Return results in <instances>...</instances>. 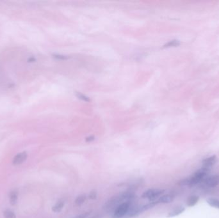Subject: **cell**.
Segmentation results:
<instances>
[{
    "mask_svg": "<svg viewBox=\"0 0 219 218\" xmlns=\"http://www.w3.org/2000/svg\"><path fill=\"white\" fill-rule=\"evenodd\" d=\"M18 192L17 191H12L9 194V201L10 204L14 206L18 203Z\"/></svg>",
    "mask_w": 219,
    "mask_h": 218,
    "instance_id": "10",
    "label": "cell"
},
{
    "mask_svg": "<svg viewBox=\"0 0 219 218\" xmlns=\"http://www.w3.org/2000/svg\"><path fill=\"white\" fill-rule=\"evenodd\" d=\"M185 211V207L183 206H180L177 207L175 208L172 209V210L168 214L167 217H173L177 216H179L183 213Z\"/></svg>",
    "mask_w": 219,
    "mask_h": 218,
    "instance_id": "9",
    "label": "cell"
},
{
    "mask_svg": "<svg viewBox=\"0 0 219 218\" xmlns=\"http://www.w3.org/2000/svg\"><path fill=\"white\" fill-rule=\"evenodd\" d=\"M87 195L85 194H82L76 197L75 200V204L76 205H81L84 204L87 200Z\"/></svg>",
    "mask_w": 219,
    "mask_h": 218,
    "instance_id": "14",
    "label": "cell"
},
{
    "mask_svg": "<svg viewBox=\"0 0 219 218\" xmlns=\"http://www.w3.org/2000/svg\"><path fill=\"white\" fill-rule=\"evenodd\" d=\"M180 44V42L178 40H172L170 42H168L167 43L165 47H171V46H177L178 45Z\"/></svg>",
    "mask_w": 219,
    "mask_h": 218,
    "instance_id": "17",
    "label": "cell"
},
{
    "mask_svg": "<svg viewBox=\"0 0 219 218\" xmlns=\"http://www.w3.org/2000/svg\"><path fill=\"white\" fill-rule=\"evenodd\" d=\"M217 156L215 155H213L203 159V161H202V164H203V167L211 170V168L217 163Z\"/></svg>",
    "mask_w": 219,
    "mask_h": 218,
    "instance_id": "7",
    "label": "cell"
},
{
    "mask_svg": "<svg viewBox=\"0 0 219 218\" xmlns=\"http://www.w3.org/2000/svg\"><path fill=\"white\" fill-rule=\"evenodd\" d=\"M206 202L211 207L219 209V199L209 198L206 200Z\"/></svg>",
    "mask_w": 219,
    "mask_h": 218,
    "instance_id": "13",
    "label": "cell"
},
{
    "mask_svg": "<svg viewBox=\"0 0 219 218\" xmlns=\"http://www.w3.org/2000/svg\"><path fill=\"white\" fill-rule=\"evenodd\" d=\"M89 198L90 199V200H94L97 197V192L94 190L93 191H92L90 192V193L89 194V196H88Z\"/></svg>",
    "mask_w": 219,
    "mask_h": 218,
    "instance_id": "18",
    "label": "cell"
},
{
    "mask_svg": "<svg viewBox=\"0 0 219 218\" xmlns=\"http://www.w3.org/2000/svg\"><path fill=\"white\" fill-rule=\"evenodd\" d=\"M174 199V196L172 195L166 194V195H162L161 196H159L156 200V202L158 204H167L172 202Z\"/></svg>",
    "mask_w": 219,
    "mask_h": 218,
    "instance_id": "8",
    "label": "cell"
},
{
    "mask_svg": "<svg viewBox=\"0 0 219 218\" xmlns=\"http://www.w3.org/2000/svg\"><path fill=\"white\" fill-rule=\"evenodd\" d=\"M200 183H202L203 186H205L206 188H215L219 185V175L207 176Z\"/></svg>",
    "mask_w": 219,
    "mask_h": 218,
    "instance_id": "5",
    "label": "cell"
},
{
    "mask_svg": "<svg viewBox=\"0 0 219 218\" xmlns=\"http://www.w3.org/2000/svg\"><path fill=\"white\" fill-rule=\"evenodd\" d=\"M165 192L164 189H149L143 192L142 198L147 199L151 202L156 200L159 196H161Z\"/></svg>",
    "mask_w": 219,
    "mask_h": 218,
    "instance_id": "4",
    "label": "cell"
},
{
    "mask_svg": "<svg viewBox=\"0 0 219 218\" xmlns=\"http://www.w3.org/2000/svg\"><path fill=\"white\" fill-rule=\"evenodd\" d=\"M91 212H92V211H89V212H84V213H82V214H81L80 215L75 216L73 218H87L91 214Z\"/></svg>",
    "mask_w": 219,
    "mask_h": 218,
    "instance_id": "16",
    "label": "cell"
},
{
    "mask_svg": "<svg viewBox=\"0 0 219 218\" xmlns=\"http://www.w3.org/2000/svg\"><path fill=\"white\" fill-rule=\"evenodd\" d=\"M100 217H101V216H100L99 214H96V215L90 217V218H100Z\"/></svg>",
    "mask_w": 219,
    "mask_h": 218,
    "instance_id": "21",
    "label": "cell"
},
{
    "mask_svg": "<svg viewBox=\"0 0 219 218\" xmlns=\"http://www.w3.org/2000/svg\"><path fill=\"white\" fill-rule=\"evenodd\" d=\"M199 200V196L197 195H192L190 196L187 201V205L189 207H193L196 205Z\"/></svg>",
    "mask_w": 219,
    "mask_h": 218,
    "instance_id": "11",
    "label": "cell"
},
{
    "mask_svg": "<svg viewBox=\"0 0 219 218\" xmlns=\"http://www.w3.org/2000/svg\"><path fill=\"white\" fill-rule=\"evenodd\" d=\"M94 137H90V138H88L87 139V141H92V140H94Z\"/></svg>",
    "mask_w": 219,
    "mask_h": 218,
    "instance_id": "22",
    "label": "cell"
},
{
    "mask_svg": "<svg viewBox=\"0 0 219 218\" xmlns=\"http://www.w3.org/2000/svg\"><path fill=\"white\" fill-rule=\"evenodd\" d=\"M132 203L133 202H125L118 205L113 211L112 218H122L127 216L133 205Z\"/></svg>",
    "mask_w": 219,
    "mask_h": 218,
    "instance_id": "3",
    "label": "cell"
},
{
    "mask_svg": "<svg viewBox=\"0 0 219 218\" xmlns=\"http://www.w3.org/2000/svg\"><path fill=\"white\" fill-rule=\"evenodd\" d=\"M35 59L34 58H29L28 60V62H35Z\"/></svg>",
    "mask_w": 219,
    "mask_h": 218,
    "instance_id": "20",
    "label": "cell"
},
{
    "mask_svg": "<svg viewBox=\"0 0 219 218\" xmlns=\"http://www.w3.org/2000/svg\"><path fill=\"white\" fill-rule=\"evenodd\" d=\"M78 97H79L80 98H81L83 100H89V99L87 97H86L85 96H84V95H83L79 94V95H78Z\"/></svg>",
    "mask_w": 219,
    "mask_h": 218,
    "instance_id": "19",
    "label": "cell"
},
{
    "mask_svg": "<svg viewBox=\"0 0 219 218\" xmlns=\"http://www.w3.org/2000/svg\"><path fill=\"white\" fill-rule=\"evenodd\" d=\"M65 202L64 201H58L53 207H52V211L54 212H60L64 207Z\"/></svg>",
    "mask_w": 219,
    "mask_h": 218,
    "instance_id": "12",
    "label": "cell"
},
{
    "mask_svg": "<svg viewBox=\"0 0 219 218\" xmlns=\"http://www.w3.org/2000/svg\"><path fill=\"white\" fill-rule=\"evenodd\" d=\"M210 169L202 167L193 173L190 177L183 179L178 182V184L181 186H193L200 183L208 175Z\"/></svg>",
    "mask_w": 219,
    "mask_h": 218,
    "instance_id": "2",
    "label": "cell"
},
{
    "mask_svg": "<svg viewBox=\"0 0 219 218\" xmlns=\"http://www.w3.org/2000/svg\"><path fill=\"white\" fill-rule=\"evenodd\" d=\"M28 154L27 152H22L16 154L12 159V164L14 166H19L27 161Z\"/></svg>",
    "mask_w": 219,
    "mask_h": 218,
    "instance_id": "6",
    "label": "cell"
},
{
    "mask_svg": "<svg viewBox=\"0 0 219 218\" xmlns=\"http://www.w3.org/2000/svg\"><path fill=\"white\" fill-rule=\"evenodd\" d=\"M135 198V194L133 191H126L121 194L112 196L105 203L103 208L107 212L114 211L115 208L121 204L125 202H133Z\"/></svg>",
    "mask_w": 219,
    "mask_h": 218,
    "instance_id": "1",
    "label": "cell"
},
{
    "mask_svg": "<svg viewBox=\"0 0 219 218\" xmlns=\"http://www.w3.org/2000/svg\"><path fill=\"white\" fill-rule=\"evenodd\" d=\"M3 217L4 218H16V215L14 211L6 209L3 212Z\"/></svg>",
    "mask_w": 219,
    "mask_h": 218,
    "instance_id": "15",
    "label": "cell"
}]
</instances>
